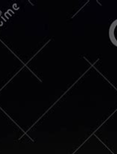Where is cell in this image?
I'll list each match as a JSON object with an SVG mask.
<instances>
[{"label": "cell", "instance_id": "1", "mask_svg": "<svg viewBox=\"0 0 117 154\" xmlns=\"http://www.w3.org/2000/svg\"><path fill=\"white\" fill-rule=\"evenodd\" d=\"M109 35L112 43L117 47V19L115 20L110 25Z\"/></svg>", "mask_w": 117, "mask_h": 154}]
</instances>
